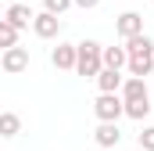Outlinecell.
<instances>
[{
    "instance_id": "9a60e30c",
    "label": "cell",
    "mask_w": 154,
    "mask_h": 151,
    "mask_svg": "<svg viewBox=\"0 0 154 151\" xmlns=\"http://www.w3.org/2000/svg\"><path fill=\"white\" fill-rule=\"evenodd\" d=\"M125 115L136 119V122H143V119L151 115V101H133V104H125Z\"/></svg>"
},
{
    "instance_id": "d6986e66",
    "label": "cell",
    "mask_w": 154,
    "mask_h": 151,
    "mask_svg": "<svg viewBox=\"0 0 154 151\" xmlns=\"http://www.w3.org/2000/svg\"><path fill=\"white\" fill-rule=\"evenodd\" d=\"M151 4H154V0H151Z\"/></svg>"
},
{
    "instance_id": "4fadbf2b",
    "label": "cell",
    "mask_w": 154,
    "mask_h": 151,
    "mask_svg": "<svg viewBox=\"0 0 154 151\" xmlns=\"http://www.w3.org/2000/svg\"><path fill=\"white\" fill-rule=\"evenodd\" d=\"M22 133V115L18 112H0V137H18Z\"/></svg>"
},
{
    "instance_id": "ac0fdd59",
    "label": "cell",
    "mask_w": 154,
    "mask_h": 151,
    "mask_svg": "<svg viewBox=\"0 0 154 151\" xmlns=\"http://www.w3.org/2000/svg\"><path fill=\"white\" fill-rule=\"evenodd\" d=\"M100 0H72V7H82V11H90V7H97Z\"/></svg>"
},
{
    "instance_id": "8992f818",
    "label": "cell",
    "mask_w": 154,
    "mask_h": 151,
    "mask_svg": "<svg viewBox=\"0 0 154 151\" xmlns=\"http://www.w3.org/2000/svg\"><path fill=\"white\" fill-rule=\"evenodd\" d=\"M32 33H36L39 40H57L61 36V18L39 11V14H32Z\"/></svg>"
},
{
    "instance_id": "30bf717a",
    "label": "cell",
    "mask_w": 154,
    "mask_h": 151,
    "mask_svg": "<svg viewBox=\"0 0 154 151\" xmlns=\"http://www.w3.org/2000/svg\"><path fill=\"white\" fill-rule=\"evenodd\" d=\"M93 140H97L104 151L118 148V144H122V130H118V122H100V126H97V133H93Z\"/></svg>"
},
{
    "instance_id": "5bb4252c",
    "label": "cell",
    "mask_w": 154,
    "mask_h": 151,
    "mask_svg": "<svg viewBox=\"0 0 154 151\" xmlns=\"http://www.w3.org/2000/svg\"><path fill=\"white\" fill-rule=\"evenodd\" d=\"M11 47H18V29H14V25H7V22L0 18V54H4V50H11Z\"/></svg>"
},
{
    "instance_id": "8fae6325",
    "label": "cell",
    "mask_w": 154,
    "mask_h": 151,
    "mask_svg": "<svg viewBox=\"0 0 154 151\" xmlns=\"http://www.w3.org/2000/svg\"><path fill=\"white\" fill-rule=\"evenodd\" d=\"M100 61H104V69H111V72H122V69H125V61H129V54H125V47H104Z\"/></svg>"
},
{
    "instance_id": "2e32d148",
    "label": "cell",
    "mask_w": 154,
    "mask_h": 151,
    "mask_svg": "<svg viewBox=\"0 0 154 151\" xmlns=\"http://www.w3.org/2000/svg\"><path fill=\"white\" fill-rule=\"evenodd\" d=\"M68 7H72V0H43V11H47V14H54V18H61Z\"/></svg>"
},
{
    "instance_id": "3957f363",
    "label": "cell",
    "mask_w": 154,
    "mask_h": 151,
    "mask_svg": "<svg viewBox=\"0 0 154 151\" xmlns=\"http://www.w3.org/2000/svg\"><path fill=\"white\" fill-rule=\"evenodd\" d=\"M93 115H97L100 122H118V119L125 115V104H122L118 94H100V97L93 101Z\"/></svg>"
},
{
    "instance_id": "ba28073f",
    "label": "cell",
    "mask_w": 154,
    "mask_h": 151,
    "mask_svg": "<svg viewBox=\"0 0 154 151\" xmlns=\"http://www.w3.org/2000/svg\"><path fill=\"white\" fill-rule=\"evenodd\" d=\"M118 97H122V104H133V101H151L147 83H143V79H133V76H125V83H122Z\"/></svg>"
},
{
    "instance_id": "9c48e42d",
    "label": "cell",
    "mask_w": 154,
    "mask_h": 151,
    "mask_svg": "<svg viewBox=\"0 0 154 151\" xmlns=\"http://www.w3.org/2000/svg\"><path fill=\"white\" fill-rule=\"evenodd\" d=\"M4 22H7V25H14V29L22 33V29H29V25H32V7H29V4H11V7L4 11Z\"/></svg>"
},
{
    "instance_id": "52a82bcc",
    "label": "cell",
    "mask_w": 154,
    "mask_h": 151,
    "mask_svg": "<svg viewBox=\"0 0 154 151\" xmlns=\"http://www.w3.org/2000/svg\"><path fill=\"white\" fill-rule=\"evenodd\" d=\"M50 65L61 72H75V43H57L50 50Z\"/></svg>"
},
{
    "instance_id": "277c9868",
    "label": "cell",
    "mask_w": 154,
    "mask_h": 151,
    "mask_svg": "<svg viewBox=\"0 0 154 151\" xmlns=\"http://www.w3.org/2000/svg\"><path fill=\"white\" fill-rule=\"evenodd\" d=\"M0 69L7 76H22L29 69V47H11V50H4V54H0Z\"/></svg>"
},
{
    "instance_id": "5b68a950",
    "label": "cell",
    "mask_w": 154,
    "mask_h": 151,
    "mask_svg": "<svg viewBox=\"0 0 154 151\" xmlns=\"http://www.w3.org/2000/svg\"><path fill=\"white\" fill-rule=\"evenodd\" d=\"M115 33L122 40L140 36V33H143V14H140V11H122V14L115 18Z\"/></svg>"
},
{
    "instance_id": "e0dca14e",
    "label": "cell",
    "mask_w": 154,
    "mask_h": 151,
    "mask_svg": "<svg viewBox=\"0 0 154 151\" xmlns=\"http://www.w3.org/2000/svg\"><path fill=\"white\" fill-rule=\"evenodd\" d=\"M136 144H140V151H154V126H143V130H140Z\"/></svg>"
},
{
    "instance_id": "7a4b0ae2",
    "label": "cell",
    "mask_w": 154,
    "mask_h": 151,
    "mask_svg": "<svg viewBox=\"0 0 154 151\" xmlns=\"http://www.w3.org/2000/svg\"><path fill=\"white\" fill-rule=\"evenodd\" d=\"M100 54H104V47H100L97 40H82V43H75V72L86 76V79H97L100 69H104Z\"/></svg>"
},
{
    "instance_id": "7c38bea8",
    "label": "cell",
    "mask_w": 154,
    "mask_h": 151,
    "mask_svg": "<svg viewBox=\"0 0 154 151\" xmlns=\"http://www.w3.org/2000/svg\"><path fill=\"white\" fill-rule=\"evenodd\" d=\"M122 83H125V76H122V72H111V69H100V76H97L100 94H118V90H122Z\"/></svg>"
},
{
    "instance_id": "6da1fadb",
    "label": "cell",
    "mask_w": 154,
    "mask_h": 151,
    "mask_svg": "<svg viewBox=\"0 0 154 151\" xmlns=\"http://www.w3.org/2000/svg\"><path fill=\"white\" fill-rule=\"evenodd\" d=\"M125 54H129L125 69H129V76H133V79H143V76L154 72V40L147 36V33L125 40Z\"/></svg>"
}]
</instances>
